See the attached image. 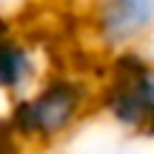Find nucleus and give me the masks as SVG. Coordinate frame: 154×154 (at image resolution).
Listing matches in <instances>:
<instances>
[{"instance_id":"nucleus-3","label":"nucleus","mask_w":154,"mask_h":154,"mask_svg":"<svg viewBox=\"0 0 154 154\" xmlns=\"http://www.w3.org/2000/svg\"><path fill=\"white\" fill-rule=\"evenodd\" d=\"M86 29L106 54L140 46L154 34V0H88Z\"/></svg>"},{"instance_id":"nucleus-4","label":"nucleus","mask_w":154,"mask_h":154,"mask_svg":"<svg viewBox=\"0 0 154 154\" xmlns=\"http://www.w3.org/2000/svg\"><path fill=\"white\" fill-rule=\"evenodd\" d=\"M37 83H40L37 49L17 34L0 37V94L14 100L32 91Z\"/></svg>"},{"instance_id":"nucleus-5","label":"nucleus","mask_w":154,"mask_h":154,"mask_svg":"<svg viewBox=\"0 0 154 154\" xmlns=\"http://www.w3.org/2000/svg\"><path fill=\"white\" fill-rule=\"evenodd\" d=\"M23 137L14 131L9 114H0V154H20Z\"/></svg>"},{"instance_id":"nucleus-6","label":"nucleus","mask_w":154,"mask_h":154,"mask_svg":"<svg viewBox=\"0 0 154 154\" xmlns=\"http://www.w3.org/2000/svg\"><path fill=\"white\" fill-rule=\"evenodd\" d=\"M6 34H14V26H11V20L0 14V37H6Z\"/></svg>"},{"instance_id":"nucleus-2","label":"nucleus","mask_w":154,"mask_h":154,"mask_svg":"<svg viewBox=\"0 0 154 154\" xmlns=\"http://www.w3.org/2000/svg\"><path fill=\"white\" fill-rule=\"evenodd\" d=\"M97 109L114 126L146 134L154 114V60L140 51V46L109 57L106 77L97 86Z\"/></svg>"},{"instance_id":"nucleus-1","label":"nucleus","mask_w":154,"mask_h":154,"mask_svg":"<svg viewBox=\"0 0 154 154\" xmlns=\"http://www.w3.org/2000/svg\"><path fill=\"white\" fill-rule=\"evenodd\" d=\"M97 103V88L74 74H49L9 103V120L23 143H54L69 134Z\"/></svg>"}]
</instances>
